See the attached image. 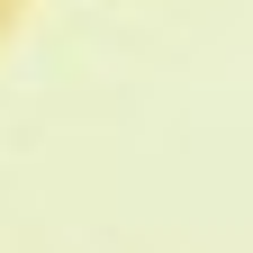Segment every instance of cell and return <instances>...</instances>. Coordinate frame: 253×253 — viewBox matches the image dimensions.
I'll return each instance as SVG.
<instances>
[{
    "mask_svg": "<svg viewBox=\"0 0 253 253\" xmlns=\"http://www.w3.org/2000/svg\"><path fill=\"white\" fill-rule=\"evenodd\" d=\"M18 9H27V0H0V37H9V27H18Z\"/></svg>",
    "mask_w": 253,
    "mask_h": 253,
    "instance_id": "cell-1",
    "label": "cell"
}]
</instances>
